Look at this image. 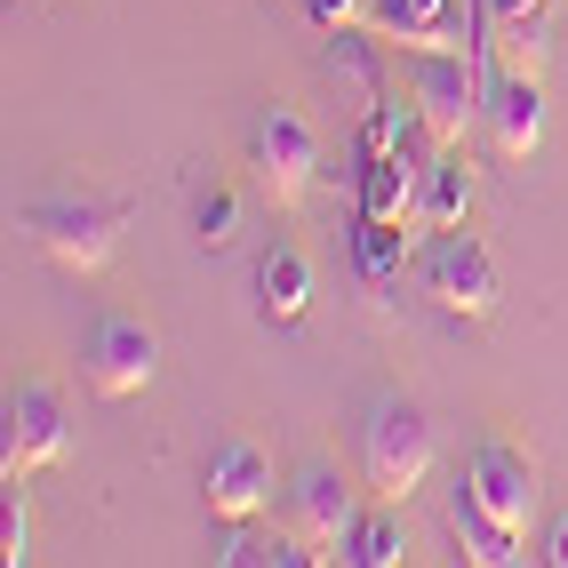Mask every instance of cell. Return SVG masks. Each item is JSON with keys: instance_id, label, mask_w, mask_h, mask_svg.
Segmentation results:
<instances>
[{"instance_id": "4fadbf2b", "label": "cell", "mask_w": 568, "mask_h": 568, "mask_svg": "<svg viewBox=\"0 0 568 568\" xmlns=\"http://www.w3.org/2000/svg\"><path fill=\"white\" fill-rule=\"evenodd\" d=\"M465 488L488 513H505L513 528H528V513H537V465H528L513 440H480L473 465H465Z\"/></svg>"}, {"instance_id": "8992f818", "label": "cell", "mask_w": 568, "mask_h": 568, "mask_svg": "<svg viewBox=\"0 0 568 568\" xmlns=\"http://www.w3.org/2000/svg\"><path fill=\"white\" fill-rule=\"evenodd\" d=\"M368 32H385V49H408V57H473L480 49L473 0H376Z\"/></svg>"}, {"instance_id": "9a60e30c", "label": "cell", "mask_w": 568, "mask_h": 568, "mask_svg": "<svg viewBox=\"0 0 568 568\" xmlns=\"http://www.w3.org/2000/svg\"><path fill=\"white\" fill-rule=\"evenodd\" d=\"M448 528H457L465 560H480V568H513V560H520V528H513L505 513H488L465 480L448 488Z\"/></svg>"}, {"instance_id": "e0dca14e", "label": "cell", "mask_w": 568, "mask_h": 568, "mask_svg": "<svg viewBox=\"0 0 568 568\" xmlns=\"http://www.w3.org/2000/svg\"><path fill=\"white\" fill-rule=\"evenodd\" d=\"M353 264H361V281H368V288H393L408 264H416V216H361Z\"/></svg>"}, {"instance_id": "44dd1931", "label": "cell", "mask_w": 568, "mask_h": 568, "mask_svg": "<svg viewBox=\"0 0 568 568\" xmlns=\"http://www.w3.org/2000/svg\"><path fill=\"white\" fill-rule=\"evenodd\" d=\"M233 233H241V193L233 184H209L193 201V241L201 248H233Z\"/></svg>"}, {"instance_id": "ba28073f", "label": "cell", "mask_w": 568, "mask_h": 568, "mask_svg": "<svg viewBox=\"0 0 568 568\" xmlns=\"http://www.w3.org/2000/svg\"><path fill=\"white\" fill-rule=\"evenodd\" d=\"M81 376L104 393V400H129L144 393L161 376V336L144 328V321H121V313H104L89 328V345H81Z\"/></svg>"}, {"instance_id": "603a6c76", "label": "cell", "mask_w": 568, "mask_h": 568, "mask_svg": "<svg viewBox=\"0 0 568 568\" xmlns=\"http://www.w3.org/2000/svg\"><path fill=\"white\" fill-rule=\"evenodd\" d=\"M0 560H32V520H24V488L9 480V497H0Z\"/></svg>"}, {"instance_id": "d6986e66", "label": "cell", "mask_w": 568, "mask_h": 568, "mask_svg": "<svg viewBox=\"0 0 568 568\" xmlns=\"http://www.w3.org/2000/svg\"><path fill=\"white\" fill-rule=\"evenodd\" d=\"M400 552H408L400 505H376V513H361V520H353V537H345V560H361V568H393Z\"/></svg>"}, {"instance_id": "d4e9b609", "label": "cell", "mask_w": 568, "mask_h": 568, "mask_svg": "<svg viewBox=\"0 0 568 568\" xmlns=\"http://www.w3.org/2000/svg\"><path fill=\"white\" fill-rule=\"evenodd\" d=\"M545 560H552V568H568V513H560V528H552V545H545Z\"/></svg>"}, {"instance_id": "277c9868", "label": "cell", "mask_w": 568, "mask_h": 568, "mask_svg": "<svg viewBox=\"0 0 568 568\" xmlns=\"http://www.w3.org/2000/svg\"><path fill=\"white\" fill-rule=\"evenodd\" d=\"M416 281H425V296L448 321H488V313H497V296H505L497 256H488V241H473L465 224H457V233H440L425 256H416Z\"/></svg>"}, {"instance_id": "5b68a950", "label": "cell", "mask_w": 568, "mask_h": 568, "mask_svg": "<svg viewBox=\"0 0 568 568\" xmlns=\"http://www.w3.org/2000/svg\"><path fill=\"white\" fill-rule=\"evenodd\" d=\"M248 176H256V193L273 201V209H296L313 193V176H321V136L305 112H256V129H248Z\"/></svg>"}, {"instance_id": "ac0fdd59", "label": "cell", "mask_w": 568, "mask_h": 568, "mask_svg": "<svg viewBox=\"0 0 568 568\" xmlns=\"http://www.w3.org/2000/svg\"><path fill=\"white\" fill-rule=\"evenodd\" d=\"M305 305H313V264L296 256V248H273V256L256 264V313L264 321H296Z\"/></svg>"}, {"instance_id": "ffe728a7", "label": "cell", "mask_w": 568, "mask_h": 568, "mask_svg": "<svg viewBox=\"0 0 568 568\" xmlns=\"http://www.w3.org/2000/svg\"><path fill=\"white\" fill-rule=\"evenodd\" d=\"M224 568H256V560H313L296 537H256V520H224Z\"/></svg>"}, {"instance_id": "52a82bcc", "label": "cell", "mask_w": 568, "mask_h": 568, "mask_svg": "<svg viewBox=\"0 0 568 568\" xmlns=\"http://www.w3.org/2000/svg\"><path fill=\"white\" fill-rule=\"evenodd\" d=\"M353 520H361V497H353V480L336 473V465H305L288 488V537L305 545L313 560H345V537H353Z\"/></svg>"}, {"instance_id": "3957f363", "label": "cell", "mask_w": 568, "mask_h": 568, "mask_svg": "<svg viewBox=\"0 0 568 568\" xmlns=\"http://www.w3.org/2000/svg\"><path fill=\"white\" fill-rule=\"evenodd\" d=\"M408 104H416V136L448 153V144H465L488 112V64L480 49L473 57H416V81H408Z\"/></svg>"}, {"instance_id": "30bf717a", "label": "cell", "mask_w": 568, "mask_h": 568, "mask_svg": "<svg viewBox=\"0 0 568 568\" xmlns=\"http://www.w3.org/2000/svg\"><path fill=\"white\" fill-rule=\"evenodd\" d=\"M473 24H480V64H488V72H528V81H545V57H552V24H545V9L473 0Z\"/></svg>"}, {"instance_id": "cb8c5ba5", "label": "cell", "mask_w": 568, "mask_h": 568, "mask_svg": "<svg viewBox=\"0 0 568 568\" xmlns=\"http://www.w3.org/2000/svg\"><path fill=\"white\" fill-rule=\"evenodd\" d=\"M305 17H313L321 32H361V24L376 17V0H305Z\"/></svg>"}, {"instance_id": "7c38bea8", "label": "cell", "mask_w": 568, "mask_h": 568, "mask_svg": "<svg viewBox=\"0 0 568 568\" xmlns=\"http://www.w3.org/2000/svg\"><path fill=\"white\" fill-rule=\"evenodd\" d=\"M480 129H488V144H497L505 161H528L545 144V81H528V72H488Z\"/></svg>"}, {"instance_id": "7402d4cb", "label": "cell", "mask_w": 568, "mask_h": 568, "mask_svg": "<svg viewBox=\"0 0 568 568\" xmlns=\"http://www.w3.org/2000/svg\"><path fill=\"white\" fill-rule=\"evenodd\" d=\"M408 144V121H400V104L393 97H376L368 112H361V136H353V153L361 161H376V153H400Z\"/></svg>"}, {"instance_id": "9c48e42d", "label": "cell", "mask_w": 568, "mask_h": 568, "mask_svg": "<svg viewBox=\"0 0 568 568\" xmlns=\"http://www.w3.org/2000/svg\"><path fill=\"white\" fill-rule=\"evenodd\" d=\"M0 480H24V473H49L64 465V448H72V425H64V400L49 385H24L9 393V416H0Z\"/></svg>"}, {"instance_id": "6da1fadb", "label": "cell", "mask_w": 568, "mask_h": 568, "mask_svg": "<svg viewBox=\"0 0 568 568\" xmlns=\"http://www.w3.org/2000/svg\"><path fill=\"white\" fill-rule=\"evenodd\" d=\"M440 457V440H433V416L385 393V400H368V425H361V480H368V497L376 505H408L416 488H425Z\"/></svg>"}, {"instance_id": "5bb4252c", "label": "cell", "mask_w": 568, "mask_h": 568, "mask_svg": "<svg viewBox=\"0 0 568 568\" xmlns=\"http://www.w3.org/2000/svg\"><path fill=\"white\" fill-rule=\"evenodd\" d=\"M416 193H425V161H416V144H400V153L361 161L353 209H361V216H416Z\"/></svg>"}, {"instance_id": "7a4b0ae2", "label": "cell", "mask_w": 568, "mask_h": 568, "mask_svg": "<svg viewBox=\"0 0 568 568\" xmlns=\"http://www.w3.org/2000/svg\"><path fill=\"white\" fill-rule=\"evenodd\" d=\"M121 224H129L121 193H41L24 209L32 248L49 264H64V273H104L112 248H121Z\"/></svg>"}, {"instance_id": "8fae6325", "label": "cell", "mask_w": 568, "mask_h": 568, "mask_svg": "<svg viewBox=\"0 0 568 568\" xmlns=\"http://www.w3.org/2000/svg\"><path fill=\"white\" fill-rule=\"evenodd\" d=\"M273 457H264L256 440H224V448H209V473H201V497H209V513L216 520H256L264 505H273Z\"/></svg>"}, {"instance_id": "2e32d148", "label": "cell", "mask_w": 568, "mask_h": 568, "mask_svg": "<svg viewBox=\"0 0 568 568\" xmlns=\"http://www.w3.org/2000/svg\"><path fill=\"white\" fill-rule=\"evenodd\" d=\"M465 216H473V161H465V144H448V153H433V161H425L416 224H425V233H457Z\"/></svg>"}]
</instances>
